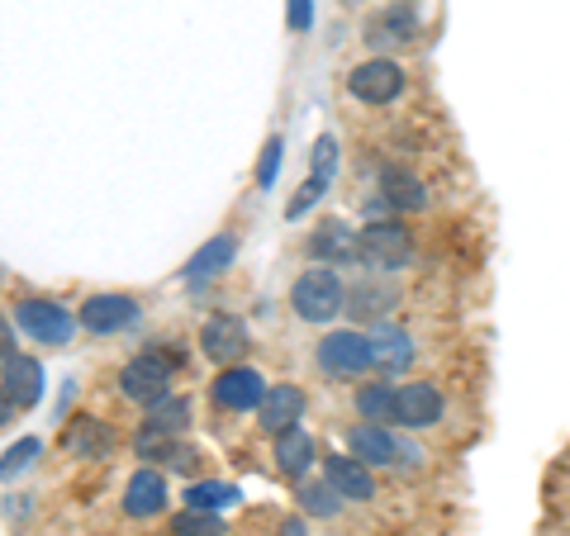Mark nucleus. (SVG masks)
<instances>
[{
	"instance_id": "8",
	"label": "nucleus",
	"mask_w": 570,
	"mask_h": 536,
	"mask_svg": "<svg viewBox=\"0 0 570 536\" xmlns=\"http://www.w3.org/2000/svg\"><path fill=\"white\" fill-rule=\"evenodd\" d=\"M442 414H448V399L433 380H409L395 389V423L409 427V433H423V427H438Z\"/></svg>"
},
{
	"instance_id": "3",
	"label": "nucleus",
	"mask_w": 570,
	"mask_h": 536,
	"mask_svg": "<svg viewBox=\"0 0 570 536\" xmlns=\"http://www.w3.org/2000/svg\"><path fill=\"white\" fill-rule=\"evenodd\" d=\"M314 361L324 375H333V380H356V375L371 370V337L356 332V328H337L318 343Z\"/></svg>"
},
{
	"instance_id": "19",
	"label": "nucleus",
	"mask_w": 570,
	"mask_h": 536,
	"mask_svg": "<svg viewBox=\"0 0 570 536\" xmlns=\"http://www.w3.org/2000/svg\"><path fill=\"white\" fill-rule=\"evenodd\" d=\"M366 337H371V366L376 370L395 375V370H404L409 361H414V337H409L404 328L376 324V332H366Z\"/></svg>"
},
{
	"instance_id": "15",
	"label": "nucleus",
	"mask_w": 570,
	"mask_h": 536,
	"mask_svg": "<svg viewBox=\"0 0 570 536\" xmlns=\"http://www.w3.org/2000/svg\"><path fill=\"white\" fill-rule=\"evenodd\" d=\"M134 318H138V299H129V295H91L81 304V328L96 337L124 332Z\"/></svg>"
},
{
	"instance_id": "32",
	"label": "nucleus",
	"mask_w": 570,
	"mask_h": 536,
	"mask_svg": "<svg viewBox=\"0 0 570 536\" xmlns=\"http://www.w3.org/2000/svg\"><path fill=\"white\" fill-rule=\"evenodd\" d=\"M276 162H281V138H272V142H266V152H262V167H257V181L262 186L276 181Z\"/></svg>"
},
{
	"instance_id": "25",
	"label": "nucleus",
	"mask_w": 570,
	"mask_h": 536,
	"mask_svg": "<svg viewBox=\"0 0 570 536\" xmlns=\"http://www.w3.org/2000/svg\"><path fill=\"white\" fill-rule=\"evenodd\" d=\"M142 423H153V427H163V433H171V437H181L186 427H190V404L186 399H157L153 408H148V418Z\"/></svg>"
},
{
	"instance_id": "26",
	"label": "nucleus",
	"mask_w": 570,
	"mask_h": 536,
	"mask_svg": "<svg viewBox=\"0 0 570 536\" xmlns=\"http://www.w3.org/2000/svg\"><path fill=\"white\" fill-rule=\"evenodd\" d=\"M134 451H138V456H148V460H171L176 437L163 433V427H153V423H142V427H138V437H134Z\"/></svg>"
},
{
	"instance_id": "5",
	"label": "nucleus",
	"mask_w": 570,
	"mask_h": 536,
	"mask_svg": "<svg viewBox=\"0 0 570 536\" xmlns=\"http://www.w3.org/2000/svg\"><path fill=\"white\" fill-rule=\"evenodd\" d=\"M119 389H124V399H134V404H157V399H167L171 395V361L163 351H142L134 356L129 366L119 370Z\"/></svg>"
},
{
	"instance_id": "31",
	"label": "nucleus",
	"mask_w": 570,
	"mask_h": 536,
	"mask_svg": "<svg viewBox=\"0 0 570 536\" xmlns=\"http://www.w3.org/2000/svg\"><path fill=\"white\" fill-rule=\"evenodd\" d=\"M333 162H337V142L333 138H318L314 142V176H328Z\"/></svg>"
},
{
	"instance_id": "24",
	"label": "nucleus",
	"mask_w": 570,
	"mask_h": 536,
	"mask_svg": "<svg viewBox=\"0 0 570 536\" xmlns=\"http://www.w3.org/2000/svg\"><path fill=\"white\" fill-rule=\"evenodd\" d=\"M276 466H281V475L299 479V475L314 466V437H309V433H299V427L281 433V437H276Z\"/></svg>"
},
{
	"instance_id": "17",
	"label": "nucleus",
	"mask_w": 570,
	"mask_h": 536,
	"mask_svg": "<svg viewBox=\"0 0 570 536\" xmlns=\"http://www.w3.org/2000/svg\"><path fill=\"white\" fill-rule=\"evenodd\" d=\"M309 257L318 266H356L362 261V247H356V234L347 224H318L309 234Z\"/></svg>"
},
{
	"instance_id": "22",
	"label": "nucleus",
	"mask_w": 570,
	"mask_h": 536,
	"mask_svg": "<svg viewBox=\"0 0 570 536\" xmlns=\"http://www.w3.org/2000/svg\"><path fill=\"white\" fill-rule=\"evenodd\" d=\"M234 257H238V238L234 234H219V238H209L200 252L190 257V266H186V280H214V276H224L228 266H234Z\"/></svg>"
},
{
	"instance_id": "11",
	"label": "nucleus",
	"mask_w": 570,
	"mask_h": 536,
	"mask_svg": "<svg viewBox=\"0 0 570 536\" xmlns=\"http://www.w3.org/2000/svg\"><path fill=\"white\" fill-rule=\"evenodd\" d=\"M419 39V10L409 6V0H390L381 14H371L366 20V43L385 52V48H404Z\"/></svg>"
},
{
	"instance_id": "7",
	"label": "nucleus",
	"mask_w": 570,
	"mask_h": 536,
	"mask_svg": "<svg viewBox=\"0 0 570 536\" xmlns=\"http://www.w3.org/2000/svg\"><path fill=\"white\" fill-rule=\"evenodd\" d=\"M266 395V375L253 370V366H224L219 375H214V385H209V399L228 408V414H257V404Z\"/></svg>"
},
{
	"instance_id": "28",
	"label": "nucleus",
	"mask_w": 570,
	"mask_h": 536,
	"mask_svg": "<svg viewBox=\"0 0 570 536\" xmlns=\"http://www.w3.org/2000/svg\"><path fill=\"white\" fill-rule=\"evenodd\" d=\"M224 504H234V489L219 485V479H200V485H190V489H186V508H205V513H214V508H224Z\"/></svg>"
},
{
	"instance_id": "27",
	"label": "nucleus",
	"mask_w": 570,
	"mask_h": 536,
	"mask_svg": "<svg viewBox=\"0 0 570 536\" xmlns=\"http://www.w3.org/2000/svg\"><path fill=\"white\" fill-rule=\"evenodd\" d=\"M171 532H176V536H219L224 523H219L214 513H205V508H186V513L171 517Z\"/></svg>"
},
{
	"instance_id": "4",
	"label": "nucleus",
	"mask_w": 570,
	"mask_h": 536,
	"mask_svg": "<svg viewBox=\"0 0 570 536\" xmlns=\"http://www.w3.org/2000/svg\"><path fill=\"white\" fill-rule=\"evenodd\" d=\"M404 67L400 62H390V58H371V62H356L347 71V91L352 100H362V105H395L404 96Z\"/></svg>"
},
{
	"instance_id": "30",
	"label": "nucleus",
	"mask_w": 570,
	"mask_h": 536,
	"mask_svg": "<svg viewBox=\"0 0 570 536\" xmlns=\"http://www.w3.org/2000/svg\"><path fill=\"white\" fill-rule=\"evenodd\" d=\"M324 195H328V176H309V181L299 186V195L291 200V209H285V214H291V219H299V214H305L314 200H324Z\"/></svg>"
},
{
	"instance_id": "14",
	"label": "nucleus",
	"mask_w": 570,
	"mask_h": 536,
	"mask_svg": "<svg viewBox=\"0 0 570 536\" xmlns=\"http://www.w3.org/2000/svg\"><path fill=\"white\" fill-rule=\"evenodd\" d=\"M299 418H305V389H295V385H266V395L257 404V423H262V433H291V427H299Z\"/></svg>"
},
{
	"instance_id": "36",
	"label": "nucleus",
	"mask_w": 570,
	"mask_h": 536,
	"mask_svg": "<svg viewBox=\"0 0 570 536\" xmlns=\"http://www.w3.org/2000/svg\"><path fill=\"white\" fill-rule=\"evenodd\" d=\"M14 418V404H10V395H6V389H0V427H6Z\"/></svg>"
},
{
	"instance_id": "34",
	"label": "nucleus",
	"mask_w": 570,
	"mask_h": 536,
	"mask_svg": "<svg viewBox=\"0 0 570 536\" xmlns=\"http://www.w3.org/2000/svg\"><path fill=\"white\" fill-rule=\"evenodd\" d=\"M291 29L295 33L309 29V0H291Z\"/></svg>"
},
{
	"instance_id": "37",
	"label": "nucleus",
	"mask_w": 570,
	"mask_h": 536,
	"mask_svg": "<svg viewBox=\"0 0 570 536\" xmlns=\"http://www.w3.org/2000/svg\"><path fill=\"white\" fill-rule=\"evenodd\" d=\"M281 536H305V523H285Z\"/></svg>"
},
{
	"instance_id": "6",
	"label": "nucleus",
	"mask_w": 570,
	"mask_h": 536,
	"mask_svg": "<svg viewBox=\"0 0 570 536\" xmlns=\"http://www.w3.org/2000/svg\"><path fill=\"white\" fill-rule=\"evenodd\" d=\"M14 324H20L24 337H33V343H43V347H67L71 328H77L71 314L52 299H20L14 304Z\"/></svg>"
},
{
	"instance_id": "10",
	"label": "nucleus",
	"mask_w": 570,
	"mask_h": 536,
	"mask_svg": "<svg viewBox=\"0 0 570 536\" xmlns=\"http://www.w3.org/2000/svg\"><path fill=\"white\" fill-rule=\"evenodd\" d=\"M347 451L362 460V466H371V470L400 466V460H414V451L400 446V437L390 433V427H381V423H356L352 433H347Z\"/></svg>"
},
{
	"instance_id": "18",
	"label": "nucleus",
	"mask_w": 570,
	"mask_h": 536,
	"mask_svg": "<svg viewBox=\"0 0 570 536\" xmlns=\"http://www.w3.org/2000/svg\"><path fill=\"white\" fill-rule=\"evenodd\" d=\"M167 508V479L163 470H134L129 485H124V513L129 517H157Z\"/></svg>"
},
{
	"instance_id": "1",
	"label": "nucleus",
	"mask_w": 570,
	"mask_h": 536,
	"mask_svg": "<svg viewBox=\"0 0 570 536\" xmlns=\"http://www.w3.org/2000/svg\"><path fill=\"white\" fill-rule=\"evenodd\" d=\"M291 309L299 324H333L347 309V285L333 266H309L305 276L291 285Z\"/></svg>"
},
{
	"instance_id": "23",
	"label": "nucleus",
	"mask_w": 570,
	"mask_h": 536,
	"mask_svg": "<svg viewBox=\"0 0 570 536\" xmlns=\"http://www.w3.org/2000/svg\"><path fill=\"white\" fill-rule=\"evenodd\" d=\"M356 418H366V423H381L390 427L395 423V385L390 380H366V385H356Z\"/></svg>"
},
{
	"instance_id": "29",
	"label": "nucleus",
	"mask_w": 570,
	"mask_h": 536,
	"mask_svg": "<svg viewBox=\"0 0 570 536\" xmlns=\"http://www.w3.org/2000/svg\"><path fill=\"white\" fill-rule=\"evenodd\" d=\"M299 508L314 513V517H333L337 508H343V498H337L333 485L324 479V485H305V489H299Z\"/></svg>"
},
{
	"instance_id": "2",
	"label": "nucleus",
	"mask_w": 570,
	"mask_h": 536,
	"mask_svg": "<svg viewBox=\"0 0 570 536\" xmlns=\"http://www.w3.org/2000/svg\"><path fill=\"white\" fill-rule=\"evenodd\" d=\"M356 247H362V261L381 276H400L409 261H414V238L400 219H376L356 234Z\"/></svg>"
},
{
	"instance_id": "9",
	"label": "nucleus",
	"mask_w": 570,
	"mask_h": 536,
	"mask_svg": "<svg viewBox=\"0 0 570 536\" xmlns=\"http://www.w3.org/2000/svg\"><path fill=\"white\" fill-rule=\"evenodd\" d=\"M247 347H253V332H247L243 318L214 314V318H205V324H200V351L209 356L214 366H238L247 356Z\"/></svg>"
},
{
	"instance_id": "35",
	"label": "nucleus",
	"mask_w": 570,
	"mask_h": 536,
	"mask_svg": "<svg viewBox=\"0 0 570 536\" xmlns=\"http://www.w3.org/2000/svg\"><path fill=\"white\" fill-rule=\"evenodd\" d=\"M6 356H14V324L0 314V361H6Z\"/></svg>"
},
{
	"instance_id": "20",
	"label": "nucleus",
	"mask_w": 570,
	"mask_h": 536,
	"mask_svg": "<svg viewBox=\"0 0 570 536\" xmlns=\"http://www.w3.org/2000/svg\"><path fill=\"white\" fill-rule=\"evenodd\" d=\"M67 451L81 456V460H110L115 456V427L100 423V418H77L67 427Z\"/></svg>"
},
{
	"instance_id": "16",
	"label": "nucleus",
	"mask_w": 570,
	"mask_h": 536,
	"mask_svg": "<svg viewBox=\"0 0 570 536\" xmlns=\"http://www.w3.org/2000/svg\"><path fill=\"white\" fill-rule=\"evenodd\" d=\"M0 389H6L10 395V404L14 408H33L43 399V366L33 361V356H6V361H0Z\"/></svg>"
},
{
	"instance_id": "13",
	"label": "nucleus",
	"mask_w": 570,
	"mask_h": 536,
	"mask_svg": "<svg viewBox=\"0 0 570 536\" xmlns=\"http://www.w3.org/2000/svg\"><path fill=\"white\" fill-rule=\"evenodd\" d=\"M324 479L333 485V494L343 498V504H371V498H376V475H371V466H362L352 451L347 456H328L324 460Z\"/></svg>"
},
{
	"instance_id": "33",
	"label": "nucleus",
	"mask_w": 570,
	"mask_h": 536,
	"mask_svg": "<svg viewBox=\"0 0 570 536\" xmlns=\"http://www.w3.org/2000/svg\"><path fill=\"white\" fill-rule=\"evenodd\" d=\"M33 451H39V441H24V446H14V451H10V460H6V466H0V475H14L20 466H29V456H33Z\"/></svg>"
},
{
	"instance_id": "12",
	"label": "nucleus",
	"mask_w": 570,
	"mask_h": 536,
	"mask_svg": "<svg viewBox=\"0 0 570 536\" xmlns=\"http://www.w3.org/2000/svg\"><path fill=\"white\" fill-rule=\"evenodd\" d=\"M395 304H400L395 280L381 276V271H371L366 280H356L352 290H347V314L356 318V324H381V318L395 309Z\"/></svg>"
},
{
	"instance_id": "21",
	"label": "nucleus",
	"mask_w": 570,
	"mask_h": 536,
	"mask_svg": "<svg viewBox=\"0 0 570 536\" xmlns=\"http://www.w3.org/2000/svg\"><path fill=\"white\" fill-rule=\"evenodd\" d=\"M381 200L395 214H419V209H428V186L414 171L390 167V171H381Z\"/></svg>"
}]
</instances>
